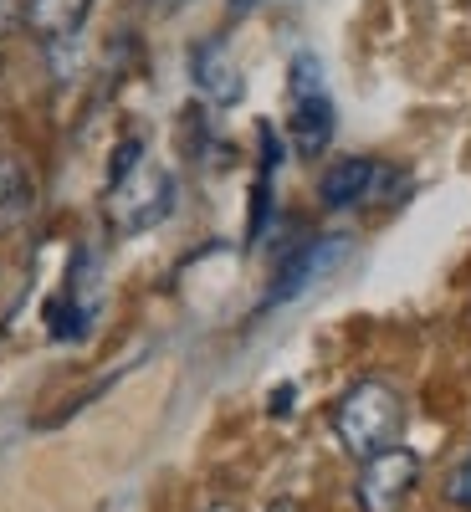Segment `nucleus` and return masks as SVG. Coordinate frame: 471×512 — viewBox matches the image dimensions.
Wrapping results in <instances>:
<instances>
[{"label":"nucleus","instance_id":"1","mask_svg":"<svg viewBox=\"0 0 471 512\" xmlns=\"http://www.w3.org/2000/svg\"><path fill=\"white\" fill-rule=\"evenodd\" d=\"M400 431H405V400H400L395 384H384V379L349 384L333 405V436L354 461H369L379 451L400 446Z\"/></svg>","mask_w":471,"mask_h":512},{"label":"nucleus","instance_id":"2","mask_svg":"<svg viewBox=\"0 0 471 512\" xmlns=\"http://www.w3.org/2000/svg\"><path fill=\"white\" fill-rule=\"evenodd\" d=\"M415 487H420V456L410 446H390L359 461L354 497H359V512H405Z\"/></svg>","mask_w":471,"mask_h":512},{"label":"nucleus","instance_id":"3","mask_svg":"<svg viewBox=\"0 0 471 512\" xmlns=\"http://www.w3.org/2000/svg\"><path fill=\"white\" fill-rule=\"evenodd\" d=\"M190 77H195V88L210 98V103H221V108H231L236 98H241V72H236V62H231V52L221 47V41H200L195 47V57H190Z\"/></svg>","mask_w":471,"mask_h":512},{"label":"nucleus","instance_id":"4","mask_svg":"<svg viewBox=\"0 0 471 512\" xmlns=\"http://www.w3.org/2000/svg\"><path fill=\"white\" fill-rule=\"evenodd\" d=\"M88 11H93V0H26V6H21V26L36 41H67V36L82 31Z\"/></svg>","mask_w":471,"mask_h":512},{"label":"nucleus","instance_id":"5","mask_svg":"<svg viewBox=\"0 0 471 512\" xmlns=\"http://www.w3.org/2000/svg\"><path fill=\"white\" fill-rule=\"evenodd\" d=\"M333 139V98L318 93H292V149L297 154H323Z\"/></svg>","mask_w":471,"mask_h":512},{"label":"nucleus","instance_id":"6","mask_svg":"<svg viewBox=\"0 0 471 512\" xmlns=\"http://www.w3.org/2000/svg\"><path fill=\"white\" fill-rule=\"evenodd\" d=\"M374 180H379V164H374V159L349 154V159L328 164V175L318 180V195H323V205H328V210H344V205H359V200L374 190Z\"/></svg>","mask_w":471,"mask_h":512},{"label":"nucleus","instance_id":"7","mask_svg":"<svg viewBox=\"0 0 471 512\" xmlns=\"http://www.w3.org/2000/svg\"><path fill=\"white\" fill-rule=\"evenodd\" d=\"M441 497L451 502V507H461V512H471V451L446 472V482H441Z\"/></svg>","mask_w":471,"mask_h":512},{"label":"nucleus","instance_id":"8","mask_svg":"<svg viewBox=\"0 0 471 512\" xmlns=\"http://www.w3.org/2000/svg\"><path fill=\"white\" fill-rule=\"evenodd\" d=\"M11 190H16V169H11V159H6V154H0V200H6Z\"/></svg>","mask_w":471,"mask_h":512},{"label":"nucleus","instance_id":"9","mask_svg":"<svg viewBox=\"0 0 471 512\" xmlns=\"http://www.w3.org/2000/svg\"><path fill=\"white\" fill-rule=\"evenodd\" d=\"M200 512H241V507H236V502H205Z\"/></svg>","mask_w":471,"mask_h":512},{"label":"nucleus","instance_id":"10","mask_svg":"<svg viewBox=\"0 0 471 512\" xmlns=\"http://www.w3.org/2000/svg\"><path fill=\"white\" fill-rule=\"evenodd\" d=\"M267 512H303V507H297V502H292V497H282V502H272V507H267Z\"/></svg>","mask_w":471,"mask_h":512},{"label":"nucleus","instance_id":"11","mask_svg":"<svg viewBox=\"0 0 471 512\" xmlns=\"http://www.w3.org/2000/svg\"><path fill=\"white\" fill-rule=\"evenodd\" d=\"M231 6H236V11H241V6H256V0H231Z\"/></svg>","mask_w":471,"mask_h":512},{"label":"nucleus","instance_id":"12","mask_svg":"<svg viewBox=\"0 0 471 512\" xmlns=\"http://www.w3.org/2000/svg\"><path fill=\"white\" fill-rule=\"evenodd\" d=\"M159 6H175V0H159Z\"/></svg>","mask_w":471,"mask_h":512},{"label":"nucleus","instance_id":"13","mask_svg":"<svg viewBox=\"0 0 471 512\" xmlns=\"http://www.w3.org/2000/svg\"><path fill=\"white\" fill-rule=\"evenodd\" d=\"M0 72H6V62H0Z\"/></svg>","mask_w":471,"mask_h":512}]
</instances>
